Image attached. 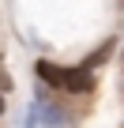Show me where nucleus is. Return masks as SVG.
Returning a JSON list of instances; mask_svg holds the SVG:
<instances>
[{
	"mask_svg": "<svg viewBox=\"0 0 124 128\" xmlns=\"http://www.w3.org/2000/svg\"><path fill=\"white\" fill-rule=\"evenodd\" d=\"M38 83H45L56 94H94L98 79L90 64H79V68H64V64H53V60H38L34 64Z\"/></svg>",
	"mask_w": 124,
	"mask_h": 128,
	"instance_id": "1",
	"label": "nucleus"
},
{
	"mask_svg": "<svg viewBox=\"0 0 124 128\" xmlns=\"http://www.w3.org/2000/svg\"><path fill=\"white\" fill-rule=\"evenodd\" d=\"M38 124H41V106L30 102L26 106V117H23V128H38Z\"/></svg>",
	"mask_w": 124,
	"mask_h": 128,
	"instance_id": "2",
	"label": "nucleus"
}]
</instances>
